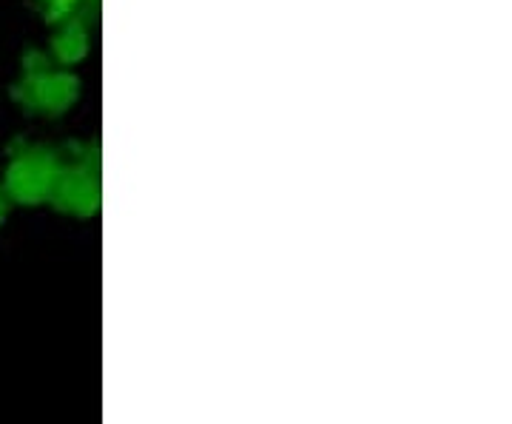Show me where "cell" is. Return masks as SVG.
<instances>
[{
    "label": "cell",
    "instance_id": "obj_1",
    "mask_svg": "<svg viewBox=\"0 0 512 424\" xmlns=\"http://www.w3.org/2000/svg\"><path fill=\"white\" fill-rule=\"evenodd\" d=\"M63 168V154L46 146H20L9 151L3 171V191L12 203L40 205L52 200L57 177Z\"/></svg>",
    "mask_w": 512,
    "mask_h": 424
},
{
    "label": "cell",
    "instance_id": "obj_2",
    "mask_svg": "<svg viewBox=\"0 0 512 424\" xmlns=\"http://www.w3.org/2000/svg\"><path fill=\"white\" fill-rule=\"evenodd\" d=\"M12 97L18 100L29 114H63L77 97V80L72 74L52 69V60L29 52L23 60V74L12 86Z\"/></svg>",
    "mask_w": 512,
    "mask_h": 424
},
{
    "label": "cell",
    "instance_id": "obj_3",
    "mask_svg": "<svg viewBox=\"0 0 512 424\" xmlns=\"http://www.w3.org/2000/svg\"><path fill=\"white\" fill-rule=\"evenodd\" d=\"M72 151L63 157V168L57 177L52 200L57 211L72 217H92L100 208V160L92 151Z\"/></svg>",
    "mask_w": 512,
    "mask_h": 424
},
{
    "label": "cell",
    "instance_id": "obj_4",
    "mask_svg": "<svg viewBox=\"0 0 512 424\" xmlns=\"http://www.w3.org/2000/svg\"><path fill=\"white\" fill-rule=\"evenodd\" d=\"M52 55L60 63H74V60H80V57L86 55V35H83V29L74 26V23H66L57 32L55 40H52Z\"/></svg>",
    "mask_w": 512,
    "mask_h": 424
},
{
    "label": "cell",
    "instance_id": "obj_5",
    "mask_svg": "<svg viewBox=\"0 0 512 424\" xmlns=\"http://www.w3.org/2000/svg\"><path fill=\"white\" fill-rule=\"evenodd\" d=\"M9 208H12V200L6 197V191H3V185H0V225L9 217Z\"/></svg>",
    "mask_w": 512,
    "mask_h": 424
}]
</instances>
